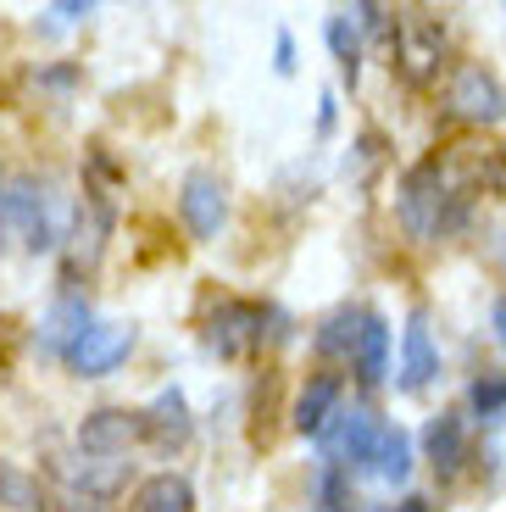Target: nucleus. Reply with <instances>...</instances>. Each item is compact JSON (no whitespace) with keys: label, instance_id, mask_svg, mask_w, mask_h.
<instances>
[{"label":"nucleus","instance_id":"obj_19","mask_svg":"<svg viewBox=\"0 0 506 512\" xmlns=\"http://www.w3.org/2000/svg\"><path fill=\"white\" fill-rule=\"evenodd\" d=\"M134 512H195V485L184 474H151L134 490Z\"/></svg>","mask_w":506,"mask_h":512},{"label":"nucleus","instance_id":"obj_20","mask_svg":"<svg viewBox=\"0 0 506 512\" xmlns=\"http://www.w3.org/2000/svg\"><path fill=\"white\" fill-rule=\"evenodd\" d=\"M390 373V323L379 312H367V329H362V346H356V379L362 384H379Z\"/></svg>","mask_w":506,"mask_h":512},{"label":"nucleus","instance_id":"obj_12","mask_svg":"<svg viewBox=\"0 0 506 512\" xmlns=\"http://www.w3.org/2000/svg\"><path fill=\"white\" fill-rule=\"evenodd\" d=\"M340 396H345V384H340V373H317V379H306V390L295 396V429L301 435H329V423L340 418Z\"/></svg>","mask_w":506,"mask_h":512},{"label":"nucleus","instance_id":"obj_13","mask_svg":"<svg viewBox=\"0 0 506 512\" xmlns=\"http://www.w3.org/2000/svg\"><path fill=\"white\" fill-rule=\"evenodd\" d=\"M89 329H95L89 307L78 301V295H62V301L45 312V323H39V351H45V357H67Z\"/></svg>","mask_w":506,"mask_h":512},{"label":"nucleus","instance_id":"obj_14","mask_svg":"<svg viewBox=\"0 0 506 512\" xmlns=\"http://www.w3.org/2000/svg\"><path fill=\"white\" fill-rule=\"evenodd\" d=\"M440 373V351L429 340V318L412 312L406 318V334H401V390H423V384Z\"/></svg>","mask_w":506,"mask_h":512},{"label":"nucleus","instance_id":"obj_28","mask_svg":"<svg viewBox=\"0 0 506 512\" xmlns=\"http://www.w3.org/2000/svg\"><path fill=\"white\" fill-rule=\"evenodd\" d=\"M273 56H279L273 67H279V73H290V67H295V39H290V34H279V39H273Z\"/></svg>","mask_w":506,"mask_h":512},{"label":"nucleus","instance_id":"obj_3","mask_svg":"<svg viewBox=\"0 0 506 512\" xmlns=\"http://www.w3.org/2000/svg\"><path fill=\"white\" fill-rule=\"evenodd\" d=\"M445 112L462 117V123H501L506 117V84L490 73L484 62H456L451 78H445Z\"/></svg>","mask_w":506,"mask_h":512},{"label":"nucleus","instance_id":"obj_30","mask_svg":"<svg viewBox=\"0 0 506 512\" xmlns=\"http://www.w3.org/2000/svg\"><path fill=\"white\" fill-rule=\"evenodd\" d=\"M390 512H434V507H429V501H423V496H406L401 507H390Z\"/></svg>","mask_w":506,"mask_h":512},{"label":"nucleus","instance_id":"obj_21","mask_svg":"<svg viewBox=\"0 0 506 512\" xmlns=\"http://www.w3.org/2000/svg\"><path fill=\"white\" fill-rule=\"evenodd\" d=\"M323 39H329L334 62H340V73L356 84V73H362V23H356L351 12H334L329 28H323Z\"/></svg>","mask_w":506,"mask_h":512},{"label":"nucleus","instance_id":"obj_25","mask_svg":"<svg viewBox=\"0 0 506 512\" xmlns=\"http://www.w3.org/2000/svg\"><path fill=\"white\" fill-rule=\"evenodd\" d=\"M62 512H117V507H112V496H95V490H84V485H67L62 490Z\"/></svg>","mask_w":506,"mask_h":512},{"label":"nucleus","instance_id":"obj_6","mask_svg":"<svg viewBox=\"0 0 506 512\" xmlns=\"http://www.w3.org/2000/svg\"><path fill=\"white\" fill-rule=\"evenodd\" d=\"M440 167H445V184H451L462 201L468 195H506V156L495 151V145H451V151L440 156Z\"/></svg>","mask_w":506,"mask_h":512},{"label":"nucleus","instance_id":"obj_4","mask_svg":"<svg viewBox=\"0 0 506 512\" xmlns=\"http://www.w3.org/2000/svg\"><path fill=\"white\" fill-rule=\"evenodd\" d=\"M440 56H445V28L440 17L429 12H406L395 23V67H401L406 84H429L440 73Z\"/></svg>","mask_w":506,"mask_h":512},{"label":"nucleus","instance_id":"obj_11","mask_svg":"<svg viewBox=\"0 0 506 512\" xmlns=\"http://www.w3.org/2000/svg\"><path fill=\"white\" fill-rule=\"evenodd\" d=\"M106 234H112V201H106L101 190H84V206H78L73 229H67V268H95L106 251Z\"/></svg>","mask_w":506,"mask_h":512},{"label":"nucleus","instance_id":"obj_24","mask_svg":"<svg viewBox=\"0 0 506 512\" xmlns=\"http://www.w3.org/2000/svg\"><path fill=\"white\" fill-rule=\"evenodd\" d=\"M317 496H323V512H351V485H345L340 468H323V479H317Z\"/></svg>","mask_w":506,"mask_h":512},{"label":"nucleus","instance_id":"obj_31","mask_svg":"<svg viewBox=\"0 0 506 512\" xmlns=\"http://www.w3.org/2000/svg\"><path fill=\"white\" fill-rule=\"evenodd\" d=\"M495 334L506 340V301H495Z\"/></svg>","mask_w":506,"mask_h":512},{"label":"nucleus","instance_id":"obj_22","mask_svg":"<svg viewBox=\"0 0 506 512\" xmlns=\"http://www.w3.org/2000/svg\"><path fill=\"white\" fill-rule=\"evenodd\" d=\"M0 507L12 512H45V485L34 474H23L17 462L0 457Z\"/></svg>","mask_w":506,"mask_h":512},{"label":"nucleus","instance_id":"obj_18","mask_svg":"<svg viewBox=\"0 0 506 512\" xmlns=\"http://www.w3.org/2000/svg\"><path fill=\"white\" fill-rule=\"evenodd\" d=\"M362 329H367V312H362V307H340L334 318H323V329H317V357H329V362H356Z\"/></svg>","mask_w":506,"mask_h":512},{"label":"nucleus","instance_id":"obj_5","mask_svg":"<svg viewBox=\"0 0 506 512\" xmlns=\"http://www.w3.org/2000/svg\"><path fill=\"white\" fill-rule=\"evenodd\" d=\"M262 340L267 307H256V301H217L212 318H206V346L217 357H251V351H262Z\"/></svg>","mask_w":506,"mask_h":512},{"label":"nucleus","instance_id":"obj_23","mask_svg":"<svg viewBox=\"0 0 506 512\" xmlns=\"http://www.w3.org/2000/svg\"><path fill=\"white\" fill-rule=\"evenodd\" d=\"M468 407L479 412L484 423H506V379L501 373H484L479 384L468 390Z\"/></svg>","mask_w":506,"mask_h":512},{"label":"nucleus","instance_id":"obj_26","mask_svg":"<svg viewBox=\"0 0 506 512\" xmlns=\"http://www.w3.org/2000/svg\"><path fill=\"white\" fill-rule=\"evenodd\" d=\"M45 17H51V28L56 23H78V17H89V6L84 0H62V6H45Z\"/></svg>","mask_w":506,"mask_h":512},{"label":"nucleus","instance_id":"obj_27","mask_svg":"<svg viewBox=\"0 0 506 512\" xmlns=\"http://www.w3.org/2000/svg\"><path fill=\"white\" fill-rule=\"evenodd\" d=\"M12 240H17L12 234V201H6V179H0V256L12 251Z\"/></svg>","mask_w":506,"mask_h":512},{"label":"nucleus","instance_id":"obj_16","mask_svg":"<svg viewBox=\"0 0 506 512\" xmlns=\"http://www.w3.org/2000/svg\"><path fill=\"white\" fill-rule=\"evenodd\" d=\"M190 401H184V390H162V396L145 407V440H156L162 451L184 446L190 440Z\"/></svg>","mask_w":506,"mask_h":512},{"label":"nucleus","instance_id":"obj_1","mask_svg":"<svg viewBox=\"0 0 506 512\" xmlns=\"http://www.w3.org/2000/svg\"><path fill=\"white\" fill-rule=\"evenodd\" d=\"M395 218H401V229L412 234V240H445L451 229L468 223V201L445 184L440 156L406 167L401 190H395Z\"/></svg>","mask_w":506,"mask_h":512},{"label":"nucleus","instance_id":"obj_9","mask_svg":"<svg viewBox=\"0 0 506 512\" xmlns=\"http://www.w3.org/2000/svg\"><path fill=\"white\" fill-rule=\"evenodd\" d=\"M128 351H134V329H128V323H95V329L67 351V368H73L78 379H101V373H112Z\"/></svg>","mask_w":506,"mask_h":512},{"label":"nucleus","instance_id":"obj_29","mask_svg":"<svg viewBox=\"0 0 506 512\" xmlns=\"http://www.w3.org/2000/svg\"><path fill=\"white\" fill-rule=\"evenodd\" d=\"M334 128V95H323V101H317V134H329Z\"/></svg>","mask_w":506,"mask_h":512},{"label":"nucleus","instance_id":"obj_17","mask_svg":"<svg viewBox=\"0 0 506 512\" xmlns=\"http://www.w3.org/2000/svg\"><path fill=\"white\" fill-rule=\"evenodd\" d=\"M362 474L384 479V485H401L406 474H412V435H406L401 423H384L379 440H373V451H367Z\"/></svg>","mask_w":506,"mask_h":512},{"label":"nucleus","instance_id":"obj_2","mask_svg":"<svg viewBox=\"0 0 506 512\" xmlns=\"http://www.w3.org/2000/svg\"><path fill=\"white\" fill-rule=\"evenodd\" d=\"M6 201H12V234L23 251H51L62 245V206H56L51 184L23 173V179H6Z\"/></svg>","mask_w":506,"mask_h":512},{"label":"nucleus","instance_id":"obj_8","mask_svg":"<svg viewBox=\"0 0 506 512\" xmlns=\"http://www.w3.org/2000/svg\"><path fill=\"white\" fill-rule=\"evenodd\" d=\"M178 218H184V229L195 234V240H217V229L228 223V190L217 173H206V167H195L190 179H184V190H178Z\"/></svg>","mask_w":506,"mask_h":512},{"label":"nucleus","instance_id":"obj_15","mask_svg":"<svg viewBox=\"0 0 506 512\" xmlns=\"http://www.w3.org/2000/svg\"><path fill=\"white\" fill-rule=\"evenodd\" d=\"M423 451H429L434 474L451 479L462 462H468V423H462V412H440V418H429V429H423Z\"/></svg>","mask_w":506,"mask_h":512},{"label":"nucleus","instance_id":"obj_7","mask_svg":"<svg viewBox=\"0 0 506 512\" xmlns=\"http://www.w3.org/2000/svg\"><path fill=\"white\" fill-rule=\"evenodd\" d=\"M134 440H145V412H128V407H95L84 423H78V451L95 462H112L123 457Z\"/></svg>","mask_w":506,"mask_h":512},{"label":"nucleus","instance_id":"obj_10","mask_svg":"<svg viewBox=\"0 0 506 512\" xmlns=\"http://www.w3.org/2000/svg\"><path fill=\"white\" fill-rule=\"evenodd\" d=\"M384 423L373 418L367 407H340V418L329 423V435H323V451H329V468H362L373 440H379Z\"/></svg>","mask_w":506,"mask_h":512}]
</instances>
